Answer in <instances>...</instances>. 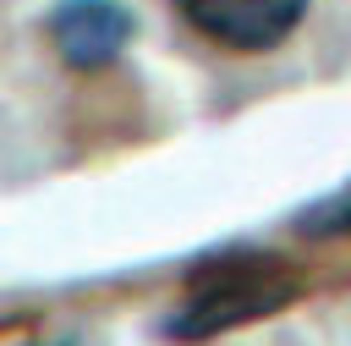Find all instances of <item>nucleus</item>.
I'll use <instances>...</instances> for the list:
<instances>
[{"label": "nucleus", "mask_w": 351, "mask_h": 346, "mask_svg": "<svg viewBox=\"0 0 351 346\" xmlns=\"http://www.w3.org/2000/svg\"><path fill=\"white\" fill-rule=\"evenodd\" d=\"M291 231L307 236V242H351V176L318 198H307L296 214H291Z\"/></svg>", "instance_id": "20e7f679"}, {"label": "nucleus", "mask_w": 351, "mask_h": 346, "mask_svg": "<svg viewBox=\"0 0 351 346\" xmlns=\"http://www.w3.org/2000/svg\"><path fill=\"white\" fill-rule=\"evenodd\" d=\"M307 5H313V0H176L181 22H186L197 38L219 44V49H230V55L280 49V44L302 27Z\"/></svg>", "instance_id": "7ed1b4c3"}, {"label": "nucleus", "mask_w": 351, "mask_h": 346, "mask_svg": "<svg viewBox=\"0 0 351 346\" xmlns=\"http://www.w3.org/2000/svg\"><path fill=\"white\" fill-rule=\"evenodd\" d=\"M11 346H104V341L82 335V330H49V335H22V341H11Z\"/></svg>", "instance_id": "39448f33"}, {"label": "nucleus", "mask_w": 351, "mask_h": 346, "mask_svg": "<svg viewBox=\"0 0 351 346\" xmlns=\"http://www.w3.org/2000/svg\"><path fill=\"white\" fill-rule=\"evenodd\" d=\"M44 38L66 71H104L132 49L137 16L126 0H55L44 16Z\"/></svg>", "instance_id": "f03ea898"}, {"label": "nucleus", "mask_w": 351, "mask_h": 346, "mask_svg": "<svg viewBox=\"0 0 351 346\" xmlns=\"http://www.w3.org/2000/svg\"><path fill=\"white\" fill-rule=\"evenodd\" d=\"M302 297V275L285 253L269 247H214L186 269V286L176 297V308L165 313V335L170 341H214L230 335L241 324H258L280 308H291Z\"/></svg>", "instance_id": "f257e3e1"}]
</instances>
